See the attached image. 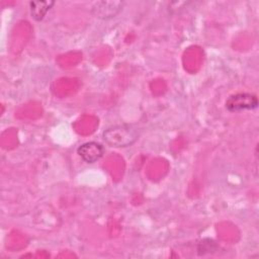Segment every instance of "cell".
I'll list each match as a JSON object with an SVG mask.
<instances>
[{"mask_svg":"<svg viewBox=\"0 0 259 259\" xmlns=\"http://www.w3.org/2000/svg\"><path fill=\"white\" fill-rule=\"evenodd\" d=\"M78 155L86 163H94L104 154V147L97 142H87L77 149Z\"/></svg>","mask_w":259,"mask_h":259,"instance_id":"cell-4","label":"cell"},{"mask_svg":"<svg viewBox=\"0 0 259 259\" xmlns=\"http://www.w3.org/2000/svg\"><path fill=\"white\" fill-rule=\"evenodd\" d=\"M54 4V1H30L29 6L32 18L36 21L42 20L47 12L53 7Z\"/></svg>","mask_w":259,"mask_h":259,"instance_id":"cell-5","label":"cell"},{"mask_svg":"<svg viewBox=\"0 0 259 259\" xmlns=\"http://www.w3.org/2000/svg\"><path fill=\"white\" fill-rule=\"evenodd\" d=\"M105 143L114 148L132 146L140 136V131L133 124H116L106 128L103 134Z\"/></svg>","mask_w":259,"mask_h":259,"instance_id":"cell-1","label":"cell"},{"mask_svg":"<svg viewBox=\"0 0 259 259\" xmlns=\"http://www.w3.org/2000/svg\"><path fill=\"white\" fill-rule=\"evenodd\" d=\"M124 5L123 1H98L91 8L95 17L101 19L112 18L117 15Z\"/></svg>","mask_w":259,"mask_h":259,"instance_id":"cell-3","label":"cell"},{"mask_svg":"<svg viewBox=\"0 0 259 259\" xmlns=\"http://www.w3.org/2000/svg\"><path fill=\"white\" fill-rule=\"evenodd\" d=\"M258 107V97L253 93L240 92L229 96L226 100V108L230 112L252 110Z\"/></svg>","mask_w":259,"mask_h":259,"instance_id":"cell-2","label":"cell"}]
</instances>
